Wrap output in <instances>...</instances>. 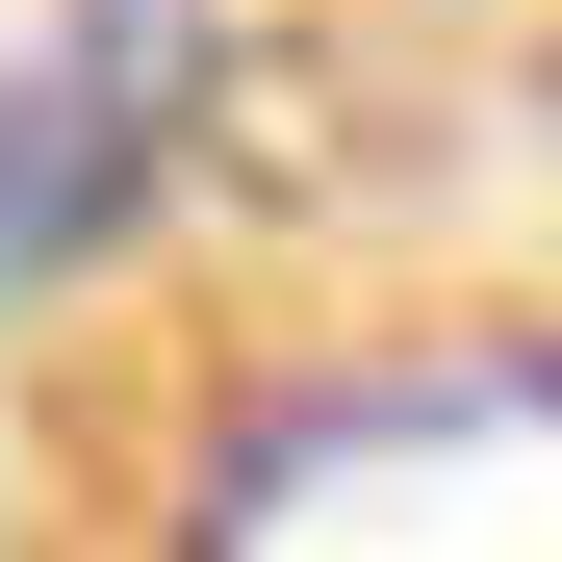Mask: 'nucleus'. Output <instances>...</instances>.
I'll return each mask as SVG.
<instances>
[{"label": "nucleus", "instance_id": "f257e3e1", "mask_svg": "<svg viewBox=\"0 0 562 562\" xmlns=\"http://www.w3.org/2000/svg\"><path fill=\"white\" fill-rule=\"evenodd\" d=\"M179 77H205V0H77V26L0 77V281H77V256L128 231Z\"/></svg>", "mask_w": 562, "mask_h": 562}]
</instances>
